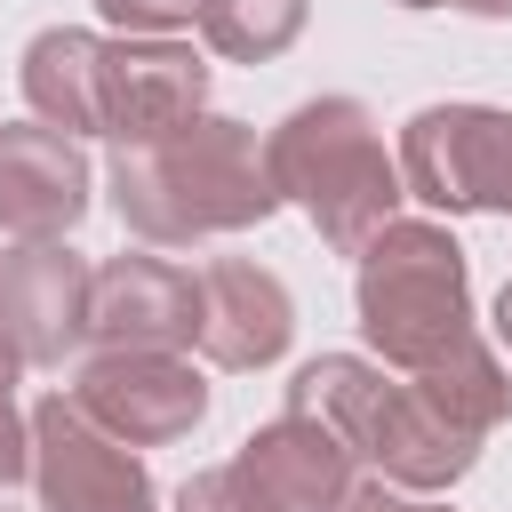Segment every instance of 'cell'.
I'll return each instance as SVG.
<instances>
[{
	"mask_svg": "<svg viewBox=\"0 0 512 512\" xmlns=\"http://www.w3.org/2000/svg\"><path fill=\"white\" fill-rule=\"evenodd\" d=\"M336 512H440V504H432V496H408V488H392V480H352Z\"/></svg>",
	"mask_w": 512,
	"mask_h": 512,
	"instance_id": "d6986e66",
	"label": "cell"
},
{
	"mask_svg": "<svg viewBox=\"0 0 512 512\" xmlns=\"http://www.w3.org/2000/svg\"><path fill=\"white\" fill-rule=\"evenodd\" d=\"M64 392L88 424H104L128 448H168L208 416V384L184 352H88Z\"/></svg>",
	"mask_w": 512,
	"mask_h": 512,
	"instance_id": "52a82bcc",
	"label": "cell"
},
{
	"mask_svg": "<svg viewBox=\"0 0 512 512\" xmlns=\"http://www.w3.org/2000/svg\"><path fill=\"white\" fill-rule=\"evenodd\" d=\"M496 344L512 352V280H504V296H496Z\"/></svg>",
	"mask_w": 512,
	"mask_h": 512,
	"instance_id": "ffe728a7",
	"label": "cell"
},
{
	"mask_svg": "<svg viewBox=\"0 0 512 512\" xmlns=\"http://www.w3.org/2000/svg\"><path fill=\"white\" fill-rule=\"evenodd\" d=\"M176 512H272L232 464H208V472H192L184 488H176Z\"/></svg>",
	"mask_w": 512,
	"mask_h": 512,
	"instance_id": "e0dca14e",
	"label": "cell"
},
{
	"mask_svg": "<svg viewBox=\"0 0 512 512\" xmlns=\"http://www.w3.org/2000/svg\"><path fill=\"white\" fill-rule=\"evenodd\" d=\"M400 8H440V0H400Z\"/></svg>",
	"mask_w": 512,
	"mask_h": 512,
	"instance_id": "7402d4cb",
	"label": "cell"
},
{
	"mask_svg": "<svg viewBox=\"0 0 512 512\" xmlns=\"http://www.w3.org/2000/svg\"><path fill=\"white\" fill-rule=\"evenodd\" d=\"M96 80H104V40L80 24H48L24 48V104L56 136H96Z\"/></svg>",
	"mask_w": 512,
	"mask_h": 512,
	"instance_id": "5bb4252c",
	"label": "cell"
},
{
	"mask_svg": "<svg viewBox=\"0 0 512 512\" xmlns=\"http://www.w3.org/2000/svg\"><path fill=\"white\" fill-rule=\"evenodd\" d=\"M0 512H8V504H0Z\"/></svg>",
	"mask_w": 512,
	"mask_h": 512,
	"instance_id": "603a6c76",
	"label": "cell"
},
{
	"mask_svg": "<svg viewBox=\"0 0 512 512\" xmlns=\"http://www.w3.org/2000/svg\"><path fill=\"white\" fill-rule=\"evenodd\" d=\"M352 304H360V336L376 344V368L392 376H432L456 352L480 344L472 328V272L448 224L432 216H392L360 256Z\"/></svg>",
	"mask_w": 512,
	"mask_h": 512,
	"instance_id": "7a4b0ae2",
	"label": "cell"
},
{
	"mask_svg": "<svg viewBox=\"0 0 512 512\" xmlns=\"http://www.w3.org/2000/svg\"><path fill=\"white\" fill-rule=\"evenodd\" d=\"M88 344L96 352H184L200 344V272L168 256H112L88 280Z\"/></svg>",
	"mask_w": 512,
	"mask_h": 512,
	"instance_id": "9c48e42d",
	"label": "cell"
},
{
	"mask_svg": "<svg viewBox=\"0 0 512 512\" xmlns=\"http://www.w3.org/2000/svg\"><path fill=\"white\" fill-rule=\"evenodd\" d=\"M32 488L40 512H160V488L128 440L80 416L72 392H48L32 416Z\"/></svg>",
	"mask_w": 512,
	"mask_h": 512,
	"instance_id": "8992f818",
	"label": "cell"
},
{
	"mask_svg": "<svg viewBox=\"0 0 512 512\" xmlns=\"http://www.w3.org/2000/svg\"><path fill=\"white\" fill-rule=\"evenodd\" d=\"M16 376H24V352H16L8 328H0V488L32 480V424L16 416Z\"/></svg>",
	"mask_w": 512,
	"mask_h": 512,
	"instance_id": "2e32d148",
	"label": "cell"
},
{
	"mask_svg": "<svg viewBox=\"0 0 512 512\" xmlns=\"http://www.w3.org/2000/svg\"><path fill=\"white\" fill-rule=\"evenodd\" d=\"M208 112V64L184 40H104V80H96V136L128 144H160L184 120Z\"/></svg>",
	"mask_w": 512,
	"mask_h": 512,
	"instance_id": "ba28073f",
	"label": "cell"
},
{
	"mask_svg": "<svg viewBox=\"0 0 512 512\" xmlns=\"http://www.w3.org/2000/svg\"><path fill=\"white\" fill-rule=\"evenodd\" d=\"M440 8H464V16H512V0H440Z\"/></svg>",
	"mask_w": 512,
	"mask_h": 512,
	"instance_id": "44dd1931",
	"label": "cell"
},
{
	"mask_svg": "<svg viewBox=\"0 0 512 512\" xmlns=\"http://www.w3.org/2000/svg\"><path fill=\"white\" fill-rule=\"evenodd\" d=\"M88 280L96 264L64 240H24L0 264V328L24 368H64V352L88 336Z\"/></svg>",
	"mask_w": 512,
	"mask_h": 512,
	"instance_id": "30bf717a",
	"label": "cell"
},
{
	"mask_svg": "<svg viewBox=\"0 0 512 512\" xmlns=\"http://www.w3.org/2000/svg\"><path fill=\"white\" fill-rule=\"evenodd\" d=\"M112 208L152 248H200V240L264 224L280 208V192H272L256 128L224 120V112H200L160 144L112 152Z\"/></svg>",
	"mask_w": 512,
	"mask_h": 512,
	"instance_id": "6da1fadb",
	"label": "cell"
},
{
	"mask_svg": "<svg viewBox=\"0 0 512 512\" xmlns=\"http://www.w3.org/2000/svg\"><path fill=\"white\" fill-rule=\"evenodd\" d=\"M96 8H104V24H120L128 40H168L176 24L200 16V0H96Z\"/></svg>",
	"mask_w": 512,
	"mask_h": 512,
	"instance_id": "ac0fdd59",
	"label": "cell"
},
{
	"mask_svg": "<svg viewBox=\"0 0 512 512\" xmlns=\"http://www.w3.org/2000/svg\"><path fill=\"white\" fill-rule=\"evenodd\" d=\"M288 336H296V296L280 288V272L248 256H216L200 272V352L216 368H272Z\"/></svg>",
	"mask_w": 512,
	"mask_h": 512,
	"instance_id": "4fadbf2b",
	"label": "cell"
},
{
	"mask_svg": "<svg viewBox=\"0 0 512 512\" xmlns=\"http://www.w3.org/2000/svg\"><path fill=\"white\" fill-rule=\"evenodd\" d=\"M400 192L440 216H512V112L424 104L400 128Z\"/></svg>",
	"mask_w": 512,
	"mask_h": 512,
	"instance_id": "5b68a950",
	"label": "cell"
},
{
	"mask_svg": "<svg viewBox=\"0 0 512 512\" xmlns=\"http://www.w3.org/2000/svg\"><path fill=\"white\" fill-rule=\"evenodd\" d=\"M272 192L312 216V232L336 256H360L400 216V160L384 152V128L360 96H312L264 136Z\"/></svg>",
	"mask_w": 512,
	"mask_h": 512,
	"instance_id": "3957f363",
	"label": "cell"
},
{
	"mask_svg": "<svg viewBox=\"0 0 512 512\" xmlns=\"http://www.w3.org/2000/svg\"><path fill=\"white\" fill-rule=\"evenodd\" d=\"M232 472H240L272 512H336L344 488L360 480L352 448H344L320 416H296V408H280L272 424H256V432L240 440Z\"/></svg>",
	"mask_w": 512,
	"mask_h": 512,
	"instance_id": "8fae6325",
	"label": "cell"
},
{
	"mask_svg": "<svg viewBox=\"0 0 512 512\" xmlns=\"http://www.w3.org/2000/svg\"><path fill=\"white\" fill-rule=\"evenodd\" d=\"M304 16H312V0H200L192 24H200V40H208L216 56H232V64H272V56L296 48Z\"/></svg>",
	"mask_w": 512,
	"mask_h": 512,
	"instance_id": "9a60e30c",
	"label": "cell"
},
{
	"mask_svg": "<svg viewBox=\"0 0 512 512\" xmlns=\"http://www.w3.org/2000/svg\"><path fill=\"white\" fill-rule=\"evenodd\" d=\"M88 216V160L72 136L40 120L0 128V232L16 240H64Z\"/></svg>",
	"mask_w": 512,
	"mask_h": 512,
	"instance_id": "7c38bea8",
	"label": "cell"
},
{
	"mask_svg": "<svg viewBox=\"0 0 512 512\" xmlns=\"http://www.w3.org/2000/svg\"><path fill=\"white\" fill-rule=\"evenodd\" d=\"M288 408H296V416H320V424L352 448V464H376V480H392V488H408V496L456 488V480L472 472V456H480V440L448 432V424L416 400L408 376H392V368H376V360H360V352H320V360H304L296 384H288Z\"/></svg>",
	"mask_w": 512,
	"mask_h": 512,
	"instance_id": "277c9868",
	"label": "cell"
}]
</instances>
